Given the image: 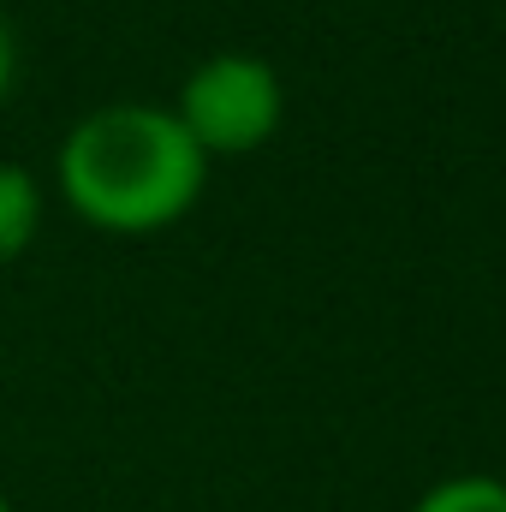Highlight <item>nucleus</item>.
<instances>
[{
  "label": "nucleus",
  "instance_id": "1",
  "mask_svg": "<svg viewBox=\"0 0 506 512\" xmlns=\"http://www.w3.org/2000/svg\"><path fill=\"white\" fill-rule=\"evenodd\" d=\"M209 185V155L161 102H102L54 149L60 203L108 239L179 227Z\"/></svg>",
  "mask_w": 506,
  "mask_h": 512
},
{
  "label": "nucleus",
  "instance_id": "2",
  "mask_svg": "<svg viewBox=\"0 0 506 512\" xmlns=\"http://www.w3.org/2000/svg\"><path fill=\"white\" fill-rule=\"evenodd\" d=\"M173 120L191 131V143L209 161L256 155L274 143V131L286 120V84L262 54L221 48L185 72V84L173 96Z\"/></svg>",
  "mask_w": 506,
  "mask_h": 512
},
{
  "label": "nucleus",
  "instance_id": "3",
  "mask_svg": "<svg viewBox=\"0 0 506 512\" xmlns=\"http://www.w3.org/2000/svg\"><path fill=\"white\" fill-rule=\"evenodd\" d=\"M42 215H48V185L24 161H0V268L36 245Z\"/></svg>",
  "mask_w": 506,
  "mask_h": 512
},
{
  "label": "nucleus",
  "instance_id": "4",
  "mask_svg": "<svg viewBox=\"0 0 506 512\" xmlns=\"http://www.w3.org/2000/svg\"><path fill=\"white\" fill-rule=\"evenodd\" d=\"M411 512H506V477H489V471L441 477L411 501Z\"/></svg>",
  "mask_w": 506,
  "mask_h": 512
},
{
  "label": "nucleus",
  "instance_id": "5",
  "mask_svg": "<svg viewBox=\"0 0 506 512\" xmlns=\"http://www.w3.org/2000/svg\"><path fill=\"white\" fill-rule=\"evenodd\" d=\"M12 78H18V36H12V18L0 12V102L12 96Z\"/></svg>",
  "mask_w": 506,
  "mask_h": 512
},
{
  "label": "nucleus",
  "instance_id": "6",
  "mask_svg": "<svg viewBox=\"0 0 506 512\" xmlns=\"http://www.w3.org/2000/svg\"><path fill=\"white\" fill-rule=\"evenodd\" d=\"M0 512H18V507H12V495H6V489H0Z\"/></svg>",
  "mask_w": 506,
  "mask_h": 512
}]
</instances>
